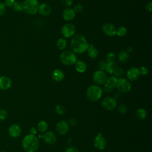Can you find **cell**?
I'll use <instances>...</instances> for the list:
<instances>
[{
    "mask_svg": "<svg viewBox=\"0 0 152 152\" xmlns=\"http://www.w3.org/2000/svg\"><path fill=\"white\" fill-rule=\"evenodd\" d=\"M89 44L83 35L78 34L72 36L70 43V48L72 52L83 53L87 50Z\"/></svg>",
    "mask_w": 152,
    "mask_h": 152,
    "instance_id": "obj_1",
    "label": "cell"
},
{
    "mask_svg": "<svg viewBox=\"0 0 152 152\" xmlns=\"http://www.w3.org/2000/svg\"><path fill=\"white\" fill-rule=\"evenodd\" d=\"M22 145L26 152H35L39 146V142L35 135L29 134L23 139Z\"/></svg>",
    "mask_w": 152,
    "mask_h": 152,
    "instance_id": "obj_2",
    "label": "cell"
},
{
    "mask_svg": "<svg viewBox=\"0 0 152 152\" xmlns=\"http://www.w3.org/2000/svg\"><path fill=\"white\" fill-rule=\"evenodd\" d=\"M103 91L102 88L97 85H91L89 86L86 91L87 99L91 102L98 101L102 96Z\"/></svg>",
    "mask_w": 152,
    "mask_h": 152,
    "instance_id": "obj_3",
    "label": "cell"
},
{
    "mask_svg": "<svg viewBox=\"0 0 152 152\" xmlns=\"http://www.w3.org/2000/svg\"><path fill=\"white\" fill-rule=\"evenodd\" d=\"M61 62L65 65H71L77 61V56L75 53L71 50H66L63 51L59 56Z\"/></svg>",
    "mask_w": 152,
    "mask_h": 152,
    "instance_id": "obj_4",
    "label": "cell"
},
{
    "mask_svg": "<svg viewBox=\"0 0 152 152\" xmlns=\"http://www.w3.org/2000/svg\"><path fill=\"white\" fill-rule=\"evenodd\" d=\"M37 0H25L23 2V11L29 14H35L38 11Z\"/></svg>",
    "mask_w": 152,
    "mask_h": 152,
    "instance_id": "obj_5",
    "label": "cell"
},
{
    "mask_svg": "<svg viewBox=\"0 0 152 152\" xmlns=\"http://www.w3.org/2000/svg\"><path fill=\"white\" fill-rule=\"evenodd\" d=\"M116 87L121 92L127 93L130 91L131 88V84L126 79L120 78L117 80Z\"/></svg>",
    "mask_w": 152,
    "mask_h": 152,
    "instance_id": "obj_6",
    "label": "cell"
},
{
    "mask_svg": "<svg viewBox=\"0 0 152 152\" xmlns=\"http://www.w3.org/2000/svg\"><path fill=\"white\" fill-rule=\"evenodd\" d=\"M106 74L101 70L96 71L94 72L93 75V80L94 82L97 85H103L104 84L107 80Z\"/></svg>",
    "mask_w": 152,
    "mask_h": 152,
    "instance_id": "obj_7",
    "label": "cell"
},
{
    "mask_svg": "<svg viewBox=\"0 0 152 152\" xmlns=\"http://www.w3.org/2000/svg\"><path fill=\"white\" fill-rule=\"evenodd\" d=\"M75 32V27L71 23H66L64 24L61 29L62 34L65 37H70L73 36Z\"/></svg>",
    "mask_w": 152,
    "mask_h": 152,
    "instance_id": "obj_8",
    "label": "cell"
},
{
    "mask_svg": "<svg viewBox=\"0 0 152 152\" xmlns=\"http://www.w3.org/2000/svg\"><path fill=\"white\" fill-rule=\"evenodd\" d=\"M102 106L106 110H113L116 106V102L111 97H106L103 99Z\"/></svg>",
    "mask_w": 152,
    "mask_h": 152,
    "instance_id": "obj_9",
    "label": "cell"
},
{
    "mask_svg": "<svg viewBox=\"0 0 152 152\" xmlns=\"http://www.w3.org/2000/svg\"><path fill=\"white\" fill-rule=\"evenodd\" d=\"M118 78L115 76H110L107 78L104 86V90L106 93L112 91L113 88L116 87Z\"/></svg>",
    "mask_w": 152,
    "mask_h": 152,
    "instance_id": "obj_10",
    "label": "cell"
},
{
    "mask_svg": "<svg viewBox=\"0 0 152 152\" xmlns=\"http://www.w3.org/2000/svg\"><path fill=\"white\" fill-rule=\"evenodd\" d=\"M116 28L115 26L111 23H106L102 26L103 32L107 36L112 37L116 34Z\"/></svg>",
    "mask_w": 152,
    "mask_h": 152,
    "instance_id": "obj_11",
    "label": "cell"
},
{
    "mask_svg": "<svg viewBox=\"0 0 152 152\" xmlns=\"http://www.w3.org/2000/svg\"><path fill=\"white\" fill-rule=\"evenodd\" d=\"M140 75V69L137 67L130 68L126 73V77L130 81L137 80Z\"/></svg>",
    "mask_w": 152,
    "mask_h": 152,
    "instance_id": "obj_12",
    "label": "cell"
},
{
    "mask_svg": "<svg viewBox=\"0 0 152 152\" xmlns=\"http://www.w3.org/2000/svg\"><path fill=\"white\" fill-rule=\"evenodd\" d=\"M94 147L100 150H102L105 148L106 140L101 134H99L95 138L94 141Z\"/></svg>",
    "mask_w": 152,
    "mask_h": 152,
    "instance_id": "obj_13",
    "label": "cell"
},
{
    "mask_svg": "<svg viewBox=\"0 0 152 152\" xmlns=\"http://www.w3.org/2000/svg\"><path fill=\"white\" fill-rule=\"evenodd\" d=\"M69 129L68 124L65 121H59L56 126V130L57 132L60 135L65 134Z\"/></svg>",
    "mask_w": 152,
    "mask_h": 152,
    "instance_id": "obj_14",
    "label": "cell"
},
{
    "mask_svg": "<svg viewBox=\"0 0 152 152\" xmlns=\"http://www.w3.org/2000/svg\"><path fill=\"white\" fill-rule=\"evenodd\" d=\"M11 80L8 77H0V89L2 90H8L11 87Z\"/></svg>",
    "mask_w": 152,
    "mask_h": 152,
    "instance_id": "obj_15",
    "label": "cell"
},
{
    "mask_svg": "<svg viewBox=\"0 0 152 152\" xmlns=\"http://www.w3.org/2000/svg\"><path fill=\"white\" fill-rule=\"evenodd\" d=\"M21 132V128L17 124L11 125L8 128V133L10 135L12 138H16L20 136Z\"/></svg>",
    "mask_w": 152,
    "mask_h": 152,
    "instance_id": "obj_16",
    "label": "cell"
},
{
    "mask_svg": "<svg viewBox=\"0 0 152 152\" xmlns=\"http://www.w3.org/2000/svg\"><path fill=\"white\" fill-rule=\"evenodd\" d=\"M75 17V12L72 8H66L63 11L62 17L67 21L72 20Z\"/></svg>",
    "mask_w": 152,
    "mask_h": 152,
    "instance_id": "obj_17",
    "label": "cell"
},
{
    "mask_svg": "<svg viewBox=\"0 0 152 152\" xmlns=\"http://www.w3.org/2000/svg\"><path fill=\"white\" fill-rule=\"evenodd\" d=\"M44 141L49 144H53L56 141V137L55 134L52 131H48L43 136Z\"/></svg>",
    "mask_w": 152,
    "mask_h": 152,
    "instance_id": "obj_18",
    "label": "cell"
},
{
    "mask_svg": "<svg viewBox=\"0 0 152 152\" xmlns=\"http://www.w3.org/2000/svg\"><path fill=\"white\" fill-rule=\"evenodd\" d=\"M38 12L42 15H48L52 12V8L48 4L44 3L39 6Z\"/></svg>",
    "mask_w": 152,
    "mask_h": 152,
    "instance_id": "obj_19",
    "label": "cell"
},
{
    "mask_svg": "<svg viewBox=\"0 0 152 152\" xmlns=\"http://www.w3.org/2000/svg\"><path fill=\"white\" fill-rule=\"evenodd\" d=\"M64 78V74L63 72L58 69H55L52 73V78L56 82L61 81Z\"/></svg>",
    "mask_w": 152,
    "mask_h": 152,
    "instance_id": "obj_20",
    "label": "cell"
},
{
    "mask_svg": "<svg viewBox=\"0 0 152 152\" xmlns=\"http://www.w3.org/2000/svg\"><path fill=\"white\" fill-rule=\"evenodd\" d=\"M118 66L116 62H107L105 70L110 74H113Z\"/></svg>",
    "mask_w": 152,
    "mask_h": 152,
    "instance_id": "obj_21",
    "label": "cell"
},
{
    "mask_svg": "<svg viewBox=\"0 0 152 152\" xmlns=\"http://www.w3.org/2000/svg\"><path fill=\"white\" fill-rule=\"evenodd\" d=\"M75 67L76 70L78 72H84L87 69V65L86 63L82 61H77L75 63Z\"/></svg>",
    "mask_w": 152,
    "mask_h": 152,
    "instance_id": "obj_22",
    "label": "cell"
},
{
    "mask_svg": "<svg viewBox=\"0 0 152 152\" xmlns=\"http://www.w3.org/2000/svg\"><path fill=\"white\" fill-rule=\"evenodd\" d=\"M135 116L138 119L143 120L147 116V111L144 109L140 108L136 110Z\"/></svg>",
    "mask_w": 152,
    "mask_h": 152,
    "instance_id": "obj_23",
    "label": "cell"
},
{
    "mask_svg": "<svg viewBox=\"0 0 152 152\" xmlns=\"http://www.w3.org/2000/svg\"><path fill=\"white\" fill-rule=\"evenodd\" d=\"M87 52L88 56L91 58H95L98 55V51L93 45H91L90 46L89 45V47L87 49Z\"/></svg>",
    "mask_w": 152,
    "mask_h": 152,
    "instance_id": "obj_24",
    "label": "cell"
},
{
    "mask_svg": "<svg viewBox=\"0 0 152 152\" xmlns=\"http://www.w3.org/2000/svg\"><path fill=\"white\" fill-rule=\"evenodd\" d=\"M129 55L126 51H121L118 55V59L121 62L125 63L128 61Z\"/></svg>",
    "mask_w": 152,
    "mask_h": 152,
    "instance_id": "obj_25",
    "label": "cell"
},
{
    "mask_svg": "<svg viewBox=\"0 0 152 152\" xmlns=\"http://www.w3.org/2000/svg\"><path fill=\"white\" fill-rule=\"evenodd\" d=\"M66 46V41L65 39L61 38L56 42V47L59 50H64Z\"/></svg>",
    "mask_w": 152,
    "mask_h": 152,
    "instance_id": "obj_26",
    "label": "cell"
},
{
    "mask_svg": "<svg viewBox=\"0 0 152 152\" xmlns=\"http://www.w3.org/2000/svg\"><path fill=\"white\" fill-rule=\"evenodd\" d=\"M48 124L46 123V122H45L44 121H42L39 122L37 124L38 130L42 132L46 131L48 129Z\"/></svg>",
    "mask_w": 152,
    "mask_h": 152,
    "instance_id": "obj_27",
    "label": "cell"
},
{
    "mask_svg": "<svg viewBox=\"0 0 152 152\" xmlns=\"http://www.w3.org/2000/svg\"><path fill=\"white\" fill-rule=\"evenodd\" d=\"M126 33H127V29L124 26L119 27L116 30V34L119 37L124 36L126 34Z\"/></svg>",
    "mask_w": 152,
    "mask_h": 152,
    "instance_id": "obj_28",
    "label": "cell"
},
{
    "mask_svg": "<svg viewBox=\"0 0 152 152\" xmlns=\"http://www.w3.org/2000/svg\"><path fill=\"white\" fill-rule=\"evenodd\" d=\"M12 7L15 11L20 12L23 11V3L19 1H15Z\"/></svg>",
    "mask_w": 152,
    "mask_h": 152,
    "instance_id": "obj_29",
    "label": "cell"
},
{
    "mask_svg": "<svg viewBox=\"0 0 152 152\" xmlns=\"http://www.w3.org/2000/svg\"><path fill=\"white\" fill-rule=\"evenodd\" d=\"M106 59H107V62H115L116 55L113 52H109L106 55Z\"/></svg>",
    "mask_w": 152,
    "mask_h": 152,
    "instance_id": "obj_30",
    "label": "cell"
},
{
    "mask_svg": "<svg viewBox=\"0 0 152 152\" xmlns=\"http://www.w3.org/2000/svg\"><path fill=\"white\" fill-rule=\"evenodd\" d=\"M55 112L58 115H63L65 112V109L62 105H58L55 107Z\"/></svg>",
    "mask_w": 152,
    "mask_h": 152,
    "instance_id": "obj_31",
    "label": "cell"
},
{
    "mask_svg": "<svg viewBox=\"0 0 152 152\" xmlns=\"http://www.w3.org/2000/svg\"><path fill=\"white\" fill-rule=\"evenodd\" d=\"M8 117V112L5 109H0V121H4Z\"/></svg>",
    "mask_w": 152,
    "mask_h": 152,
    "instance_id": "obj_32",
    "label": "cell"
},
{
    "mask_svg": "<svg viewBox=\"0 0 152 152\" xmlns=\"http://www.w3.org/2000/svg\"><path fill=\"white\" fill-rule=\"evenodd\" d=\"M118 110L121 114H125L127 112V107L124 104H121L118 107Z\"/></svg>",
    "mask_w": 152,
    "mask_h": 152,
    "instance_id": "obj_33",
    "label": "cell"
},
{
    "mask_svg": "<svg viewBox=\"0 0 152 152\" xmlns=\"http://www.w3.org/2000/svg\"><path fill=\"white\" fill-rule=\"evenodd\" d=\"M107 64V62L105 61H103V60L100 61L98 64V68L100 69V70L103 71L104 70L106 69Z\"/></svg>",
    "mask_w": 152,
    "mask_h": 152,
    "instance_id": "obj_34",
    "label": "cell"
},
{
    "mask_svg": "<svg viewBox=\"0 0 152 152\" xmlns=\"http://www.w3.org/2000/svg\"><path fill=\"white\" fill-rule=\"evenodd\" d=\"M124 74V71L123 69L120 67L118 66V68L116 69V70L115 71V73L113 74V75H115V77H121Z\"/></svg>",
    "mask_w": 152,
    "mask_h": 152,
    "instance_id": "obj_35",
    "label": "cell"
},
{
    "mask_svg": "<svg viewBox=\"0 0 152 152\" xmlns=\"http://www.w3.org/2000/svg\"><path fill=\"white\" fill-rule=\"evenodd\" d=\"M6 6L4 2H0V16L4 15L6 12Z\"/></svg>",
    "mask_w": 152,
    "mask_h": 152,
    "instance_id": "obj_36",
    "label": "cell"
},
{
    "mask_svg": "<svg viewBox=\"0 0 152 152\" xmlns=\"http://www.w3.org/2000/svg\"><path fill=\"white\" fill-rule=\"evenodd\" d=\"M73 10L75 12H81L83 10V6L81 4H77L74 6Z\"/></svg>",
    "mask_w": 152,
    "mask_h": 152,
    "instance_id": "obj_37",
    "label": "cell"
},
{
    "mask_svg": "<svg viewBox=\"0 0 152 152\" xmlns=\"http://www.w3.org/2000/svg\"><path fill=\"white\" fill-rule=\"evenodd\" d=\"M140 69V75H146L148 74V68H146L145 66H142L141 67Z\"/></svg>",
    "mask_w": 152,
    "mask_h": 152,
    "instance_id": "obj_38",
    "label": "cell"
},
{
    "mask_svg": "<svg viewBox=\"0 0 152 152\" xmlns=\"http://www.w3.org/2000/svg\"><path fill=\"white\" fill-rule=\"evenodd\" d=\"M15 0H5L4 4L6 7H12L15 2Z\"/></svg>",
    "mask_w": 152,
    "mask_h": 152,
    "instance_id": "obj_39",
    "label": "cell"
},
{
    "mask_svg": "<svg viewBox=\"0 0 152 152\" xmlns=\"http://www.w3.org/2000/svg\"><path fill=\"white\" fill-rule=\"evenodd\" d=\"M62 3L66 7H69L72 4V0H62Z\"/></svg>",
    "mask_w": 152,
    "mask_h": 152,
    "instance_id": "obj_40",
    "label": "cell"
},
{
    "mask_svg": "<svg viewBox=\"0 0 152 152\" xmlns=\"http://www.w3.org/2000/svg\"><path fill=\"white\" fill-rule=\"evenodd\" d=\"M65 152H78V150L75 148V147H68L66 150V151Z\"/></svg>",
    "mask_w": 152,
    "mask_h": 152,
    "instance_id": "obj_41",
    "label": "cell"
},
{
    "mask_svg": "<svg viewBox=\"0 0 152 152\" xmlns=\"http://www.w3.org/2000/svg\"><path fill=\"white\" fill-rule=\"evenodd\" d=\"M145 8L149 11L151 12V8H152V3L151 2H149L147 4L146 6H145Z\"/></svg>",
    "mask_w": 152,
    "mask_h": 152,
    "instance_id": "obj_42",
    "label": "cell"
},
{
    "mask_svg": "<svg viewBox=\"0 0 152 152\" xmlns=\"http://www.w3.org/2000/svg\"><path fill=\"white\" fill-rule=\"evenodd\" d=\"M29 132H30V134H31V135H34L37 133V130H36V129L35 128L32 127V128H31L30 129Z\"/></svg>",
    "mask_w": 152,
    "mask_h": 152,
    "instance_id": "obj_43",
    "label": "cell"
},
{
    "mask_svg": "<svg viewBox=\"0 0 152 152\" xmlns=\"http://www.w3.org/2000/svg\"><path fill=\"white\" fill-rule=\"evenodd\" d=\"M69 124H70L71 125L74 126V125H75L77 124V121L75 119H74V118L71 119L69 120Z\"/></svg>",
    "mask_w": 152,
    "mask_h": 152,
    "instance_id": "obj_44",
    "label": "cell"
},
{
    "mask_svg": "<svg viewBox=\"0 0 152 152\" xmlns=\"http://www.w3.org/2000/svg\"><path fill=\"white\" fill-rule=\"evenodd\" d=\"M0 152H6V151H0Z\"/></svg>",
    "mask_w": 152,
    "mask_h": 152,
    "instance_id": "obj_45",
    "label": "cell"
}]
</instances>
